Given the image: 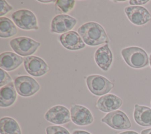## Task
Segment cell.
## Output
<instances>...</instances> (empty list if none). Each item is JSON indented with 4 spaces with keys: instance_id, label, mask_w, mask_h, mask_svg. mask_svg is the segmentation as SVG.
<instances>
[{
    "instance_id": "obj_1",
    "label": "cell",
    "mask_w": 151,
    "mask_h": 134,
    "mask_svg": "<svg viewBox=\"0 0 151 134\" xmlns=\"http://www.w3.org/2000/svg\"><path fill=\"white\" fill-rule=\"evenodd\" d=\"M78 33L84 43L90 46H96L109 42L104 28L96 22H88L78 28Z\"/></svg>"
},
{
    "instance_id": "obj_2",
    "label": "cell",
    "mask_w": 151,
    "mask_h": 134,
    "mask_svg": "<svg viewBox=\"0 0 151 134\" xmlns=\"http://www.w3.org/2000/svg\"><path fill=\"white\" fill-rule=\"evenodd\" d=\"M122 55L128 66L135 68L146 66L149 63L147 54L142 48L137 47H130L121 51Z\"/></svg>"
},
{
    "instance_id": "obj_3",
    "label": "cell",
    "mask_w": 151,
    "mask_h": 134,
    "mask_svg": "<svg viewBox=\"0 0 151 134\" xmlns=\"http://www.w3.org/2000/svg\"><path fill=\"white\" fill-rule=\"evenodd\" d=\"M11 48L18 55L22 56H30L33 54L40 46V43L34 40L20 37L15 38L9 41Z\"/></svg>"
},
{
    "instance_id": "obj_4",
    "label": "cell",
    "mask_w": 151,
    "mask_h": 134,
    "mask_svg": "<svg viewBox=\"0 0 151 134\" xmlns=\"http://www.w3.org/2000/svg\"><path fill=\"white\" fill-rule=\"evenodd\" d=\"M11 18L19 28L24 30H37L38 22L35 14L28 9H19L11 15Z\"/></svg>"
},
{
    "instance_id": "obj_5",
    "label": "cell",
    "mask_w": 151,
    "mask_h": 134,
    "mask_svg": "<svg viewBox=\"0 0 151 134\" xmlns=\"http://www.w3.org/2000/svg\"><path fill=\"white\" fill-rule=\"evenodd\" d=\"M86 84L90 91L96 96L104 95L114 87L107 78L97 74L88 76L86 78Z\"/></svg>"
},
{
    "instance_id": "obj_6",
    "label": "cell",
    "mask_w": 151,
    "mask_h": 134,
    "mask_svg": "<svg viewBox=\"0 0 151 134\" xmlns=\"http://www.w3.org/2000/svg\"><path fill=\"white\" fill-rule=\"evenodd\" d=\"M14 86L18 94L23 97L31 96L40 89L39 83L28 76L17 77L14 80Z\"/></svg>"
},
{
    "instance_id": "obj_7",
    "label": "cell",
    "mask_w": 151,
    "mask_h": 134,
    "mask_svg": "<svg viewBox=\"0 0 151 134\" xmlns=\"http://www.w3.org/2000/svg\"><path fill=\"white\" fill-rule=\"evenodd\" d=\"M101 121L116 130L126 129L131 127L129 117L121 110H115L107 113L101 119Z\"/></svg>"
},
{
    "instance_id": "obj_8",
    "label": "cell",
    "mask_w": 151,
    "mask_h": 134,
    "mask_svg": "<svg viewBox=\"0 0 151 134\" xmlns=\"http://www.w3.org/2000/svg\"><path fill=\"white\" fill-rule=\"evenodd\" d=\"M24 66L26 71L34 77L42 76L50 70V67L44 60L34 55L25 57Z\"/></svg>"
},
{
    "instance_id": "obj_9",
    "label": "cell",
    "mask_w": 151,
    "mask_h": 134,
    "mask_svg": "<svg viewBox=\"0 0 151 134\" xmlns=\"http://www.w3.org/2000/svg\"><path fill=\"white\" fill-rule=\"evenodd\" d=\"M77 24V19L66 14L55 16L51 22V31L61 34L70 31Z\"/></svg>"
},
{
    "instance_id": "obj_10",
    "label": "cell",
    "mask_w": 151,
    "mask_h": 134,
    "mask_svg": "<svg viewBox=\"0 0 151 134\" xmlns=\"http://www.w3.org/2000/svg\"><path fill=\"white\" fill-rule=\"evenodd\" d=\"M46 120L54 124L62 125L70 121L71 114L65 106L56 105L49 109L44 115Z\"/></svg>"
},
{
    "instance_id": "obj_11",
    "label": "cell",
    "mask_w": 151,
    "mask_h": 134,
    "mask_svg": "<svg viewBox=\"0 0 151 134\" xmlns=\"http://www.w3.org/2000/svg\"><path fill=\"white\" fill-rule=\"evenodd\" d=\"M124 12L128 19L135 25H142L151 20L150 14L143 6H126Z\"/></svg>"
},
{
    "instance_id": "obj_12",
    "label": "cell",
    "mask_w": 151,
    "mask_h": 134,
    "mask_svg": "<svg viewBox=\"0 0 151 134\" xmlns=\"http://www.w3.org/2000/svg\"><path fill=\"white\" fill-rule=\"evenodd\" d=\"M71 119L72 122L78 126H86L93 122V117L91 112L86 107L73 104L70 109Z\"/></svg>"
},
{
    "instance_id": "obj_13",
    "label": "cell",
    "mask_w": 151,
    "mask_h": 134,
    "mask_svg": "<svg viewBox=\"0 0 151 134\" xmlns=\"http://www.w3.org/2000/svg\"><path fill=\"white\" fill-rule=\"evenodd\" d=\"M60 41L64 48L70 50H78L86 46L79 34L74 31L62 34L60 37Z\"/></svg>"
},
{
    "instance_id": "obj_14",
    "label": "cell",
    "mask_w": 151,
    "mask_h": 134,
    "mask_svg": "<svg viewBox=\"0 0 151 134\" xmlns=\"http://www.w3.org/2000/svg\"><path fill=\"white\" fill-rule=\"evenodd\" d=\"M122 104L123 101L120 97L113 94H108L97 100L96 107L101 112L110 113L118 109Z\"/></svg>"
},
{
    "instance_id": "obj_15",
    "label": "cell",
    "mask_w": 151,
    "mask_h": 134,
    "mask_svg": "<svg viewBox=\"0 0 151 134\" xmlns=\"http://www.w3.org/2000/svg\"><path fill=\"white\" fill-rule=\"evenodd\" d=\"M94 60L97 66L103 71H107L113 61V54L107 44L103 45L95 52Z\"/></svg>"
},
{
    "instance_id": "obj_16",
    "label": "cell",
    "mask_w": 151,
    "mask_h": 134,
    "mask_svg": "<svg viewBox=\"0 0 151 134\" xmlns=\"http://www.w3.org/2000/svg\"><path fill=\"white\" fill-rule=\"evenodd\" d=\"M24 58L12 52H4L0 55V67L5 71H12L17 68Z\"/></svg>"
},
{
    "instance_id": "obj_17",
    "label": "cell",
    "mask_w": 151,
    "mask_h": 134,
    "mask_svg": "<svg viewBox=\"0 0 151 134\" xmlns=\"http://www.w3.org/2000/svg\"><path fill=\"white\" fill-rule=\"evenodd\" d=\"M17 99V91L12 82L5 85L0 90V106L7 107L12 105Z\"/></svg>"
},
{
    "instance_id": "obj_18",
    "label": "cell",
    "mask_w": 151,
    "mask_h": 134,
    "mask_svg": "<svg viewBox=\"0 0 151 134\" xmlns=\"http://www.w3.org/2000/svg\"><path fill=\"white\" fill-rule=\"evenodd\" d=\"M133 117L138 125L142 126H151V109L135 104Z\"/></svg>"
},
{
    "instance_id": "obj_19",
    "label": "cell",
    "mask_w": 151,
    "mask_h": 134,
    "mask_svg": "<svg viewBox=\"0 0 151 134\" xmlns=\"http://www.w3.org/2000/svg\"><path fill=\"white\" fill-rule=\"evenodd\" d=\"M1 134H22L19 124L13 118L4 117L0 120Z\"/></svg>"
},
{
    "instance_id": "obj_20",
    "label": "cell",
    "mask_w": 151,
    "mask_h": 134,
    "mask_svg": "<svg viewBox=\"0 0 151 134\" xmlns=\"http://www.w3.org/2000/svg\"><path fill=\"white\" fill-rule=\"evenodd\" d=\"M17 29L14 23L6 17L0 18V37L9 38L16 35Z\"/></svg>"
},
{
    "instance_id": "obj_21",
    "label": "cell",
    "mask_w": 151,
    "mask_h": 134,
    "mask_svg": "<svg viewBox=\"0 0 151 134\" xmlns=\"http://www.w3.org/2000/svg\"><path fill=\"white\" fill-rule=\"evenodd\" d=\"M75 1L73 0H58L55 3V9L60 13H67L71 11L75 5Z\"/></svg>"
},
{
    "instance_id": "obj_22",
    "label": "cell",
    "mask_w": 151,
    "mask_h": 134,
    "mask_svg": "<svg viewBox=\"0 0 151 134\" xmlns=\"http://www.w3.org/2000/svg\"><path fill=\"white\" fill-rule=\"evenodd\" d=\"M47 134H70L67 129L60 126H49L46 128Z\"/></svg>"
},
{
    "instance_id": "obj_23",
    "label": "cell",
    "mask_w": 151,
    "mask_h": 134,
    "mask_svg": "<svg viewBox=\"0 0 151 134\" xmlns=\"http://www.w3.org/2000/svg\"><path fill=\"white\" fill-rule=\"evenodd\" d=\"M1 72V81H0V87H2L3 86L7 85L12 82V79L11 76L8 74L7 72H6L2 68L0 69Z\"/></svg>"
},
{
    "instance_id": "obj_24",
    "label": "cell",
    "mask_w": 151,
    "mask_h": 134,
    "mask_svg": "<svg viewBox=\"0 0 151 134\" xmlns=\"http://www.w3.org/2000/svg\"><path fill=\"white\" fill-rule=\"evenodd\" d=\"M12 9V6H11L6 1H0V16L2 17L3 15L7 14L9 11Z\"/></svg>"
},
{
    "instance_id": "obj_25",
    "label": "cell",
    "mask_w": 151,
    "mask_h": 134,
    "mask_svg": "<svg viewBox=\"0 0 151 134\" xmlns=\"http://www.w3.org/2000/svg\"><path fill=\"white\" fill-rule=\"evenodd\" d=\"M149 1H129V4L130 5H142L146 4Z\"/></svg>"
},
{
    "instance_id": "obj_26",
    "label": "cell",
    "mask_w": 151,
    "mask_h": 134,
    "mask_svg": "<svg viewBox=\"0 0 151 134\" xmlns=\"http://www.w3.org/2000/svg\"><path fill=\"white\" fill-rule=\"evenodd\" d=\"M73 134H91L89 132L84 130H76L73 132Z\"/></svg>"
},
{
    "instance_id": "obj_27",
    "label": "cell",
    "mask_w": 151,
    "mask_h": 134,
    "mask_svg": "<svg viewBox=\"0 0 151 134\" xmlns=\"http://www.w3.org/2000/svg\"><path fill=\"white\" fill-rule=\"evenodd\" d=\"M119 134H139L138 133L134 132V131H125V132H121Z\"/></svg>"
},
{
    "instance_id": "obj_28",
    "label": "cell",
    "mask_w": 151,
    "mask_h": 134,
    "mask_svg": "<svg viewBox=\"0 0 151 134\" xmlns=\"http://www.w3.org/2000/svg\"><path fill=\"white\" fill-rule=\"evenodd\" d=\"M141 134H151V128L142 130Z\"/></svg>"
},
{
    "instance_id": "obj_29",
    "label": "cell",
    "mask_w": 151,
    "mask_h": 134,
    "mask_svg": "<svg viewBox=\"0 0 151 134\" xmlns=\"http://www.w3.org/2000/svg\"><path fill=\"white\" fill-rule=\"evenodd\" d=\"M39 2H42V3H50V2H56V1H44V0H40L38 1Z\"/></svg>"
},
{
    "instance_id": "obj_30",
    "label": "cell",
    "mask_w": 151,
    "mask_h": 134,
    "mask_svg": "<svg viewBox=\"0 0 151 134\" xmlns=\"http://www.w3.org/2000/svg\"><path fill=\"white\" fill-rule=\"evenodd\" d=\"M149 62H150V67H151V54L149 56Z\"/></svg>"
}]
</instances>
